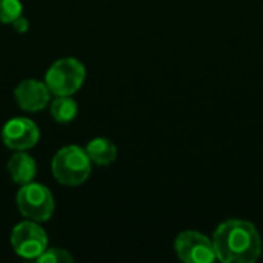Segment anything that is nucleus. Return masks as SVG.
<instances>
[{
  "mask_svg": "<svg viewBox=\"0 0 263 263\" xmlns=\"http://www.w3.org/2000/svg\"><path fill=\"white\" fill-rule=\"evenodd\" d=\"M15 203L20 211V214L34 222H46L52 217L54 210H55V202L54 196L42 183L37 182H29L25 185H20L17 196H15Z\"/></svg>",
  "mask_w": 263,
  "mask_h": 263,
  "instance_id": "nucleus-4",
  "label": "nucleus"
},
{
  "mask_svg": "<svg viewBox=\"0 0 263 263\" xmlns=\"http://www.w3.org/2000/svg\"><path fill=\"white\" fill-rule=\"evenodd\" d=\"M51 91L46 86L45 80L25 79L14 89V99L18 108L25 112H39L49 106Z\"/></svg>",
  "mask_w": 263,
  "mask_h": 263,
  "instance_id": "nucleus-8",
  "label": "nucleus"
},
{
  "mask_svg": "<svg viewBox=\"0 0 263 263\" xmlns=\"http://www.w3.org/2000/svg\"><path fill=\"white\" fill-rule=\"evenodd\" d=\"M86 154L92 165L109 166L117 159V146L108 137H94L86 145Z\"/></svg>",
  "mask_w": 263,
  "mask_h": 263,
  "instance_id": "nucleus-10",
  "label": "nucleus"
},
{
  "mask_svg": "<svg viewBox=\"0 0 263 263\" xmlns=\"http://www.w3.org/2000/svg\"><path fill=\"white\" fill-rule=\"evenodd\" d=\"M49 112L57 123H69L76 119L79 106L72 96H55L49 102Z\"/></svg>",
  "mask_w": 263,
  "mask_h": 263,
  "instance_id": "nucleus-11",
  "label": "nucleus"
},
{
  "mask_svg": "<svg viewBox=\"0 0 263 263\" xmlns=\"http://www.w3.org/2000/svg\"><path fill=\"white\" fill-rule=\"evenodd\" d=\"M20 15H23V5L20 0H0V23L11 25Z\"/></svg>",
  "mask_w": 263,
  "mask_h": 263,
  "instance_id": "nucleus-12",
  "label": "nucleus"
},
{
  "mask_svg": "<svg viewBox=\"0 0 263 263\" xmlns=\"http://www.w3.org/2000/svg\"><path fill=\"white\" fill-rule=\"evenodd\" d=\"M40 140L39 125L29 117H12L2 128V142L11 151H28Z\"/></svg>",
  "mask_w": 263,
  "mask_h": 263,
  "instance_id": "nucleus-6",
  "label": "nucleus"
},
{
  "mask_svg": "<svg viewBox=\"0 0 263 263\" xmlns=\"http://www.w3.org/2000/svg\"><path fill=\"white\" fill-rule=\"evenodd\" d=\"M11 25H12V28H14L17 32H20V34H23V32H26V31L29 29V22H28L23 15H20L18 18H15Z\"/></svg>",
  "mask_w": 263,
  "mask_h": 263,
  "instance_id": "nucleus-14",
  "label": "nucleus"
},
{
  "mask_svg": "<svg viewBox=\"0 0 263 263\" xmlns=\"http://www.w3.org/2000/svg\"><path fill=\"white\" fill-rule=\"evenodd\" d=\"M86 68L74 57L55 60L45 74V83L52 96H74L85 83Z\"/></svg>",
  "mask_w": 263,
  "mask_h": 263,
  "instance_id": "nucleus-3",
  "label": "nucleus"
},
{
  "mask_svg": "<svg viewBox=\"0 0 263 263\" xmlns=\"http://www.w3.org/2000/svg\"><path fill=\"white\" fill-rule=\"evenodd\" d=\"M37 262L40 263H71L74 262V257L69 254V251L62 248H46L39 257Z\"/></svg>",
  "mask_w": 263,
  "mask_h": 263,
  "instance_id": "nucleus-13",
  "label": "nucleus"
},
{
  "mask_svg": "<svg viewBox=\"0 0 263 263\" xmlns=\"http://www.w3.org/2000/svg\"><path fill=\"white\" fill-rule=\"evenodd\" d=\"M91 170L92 163L86 149L79 145H66L60 148L51 162L52 176L63 186H79L85 183Z\"/></svg>",
  "mask_w": 263,
  "mask_h": 263,
  "instance_id": "nucleus-2",
  "label": "nucleus"
},
{
  "mask_svg": "<svg viewBox=\"0 0 263 263\" xmlns=\"http://www.w3.org/2000/svg\"><path fill=\"white\" fill-rule=\"evenodd\" d=\"M9 242L17 256L28 260H37L48 248V234L39 222L25 219L12 228Z\"/></svg>",
  "mask_w": 263,
  "mask_h": 263,
  "instance_id": "nucleus-5",
  "label": "nucleus"
},
{
  "mask_svg": "<svg viewBox=\"0 0 263 263\" xmlns=\"http://www.w3.org/2000/svg\"><path fill=\"white\" fill-rule=\"evenodd\" d=\"M174 250L179 259L186 263H211L217 259L213 240L199 231L180 233L174 242Z\"/></svg>",
  "mask_w": 263,
  "mask_h": 263,
  "instance_id": "nucleus-7",
  "label": "nucleus"
},
{
  "mask_svg": "<svg viewBox=\"0 0 263 263\" xmlns=\"http://www.w3.org/2000/svg\"><path fill=\"white\" fill-rule=\"evenodd\" d=\"M8 173L14 183L25 185L34 180L37 174V163L26 151H14L8 160Z\"/></svg>",
  "mask_w": 263,
  "mask_h": 263,
  "instance_id": "nucleus-9",
  "label": "nucleus"
},
{
  "mask_svg": "<svg viewBox=\"0 0 263 263\" xmlns=\"http://www.w3.org/2000/svg\"><path fill=\"white\" fill-rule=\"evenodd\" d=\"M216 257L223 263H253L260 257L262 239L251 222L231 219L217 227L213 236Z\"/></svg>",
  "mask_w": 263,
  "mask_h": 263,
  "instance_id": "nucleus-1",
  "label": "nucleus"
}]
</instances>
